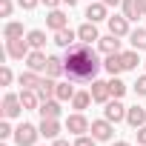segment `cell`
<instances>
[{"instance_id":"6da1fadb","label":"cell","mask_w":146,"mask_h":146,"mask_svg":"<svg viewBox=\"0 0 146 146\" xmlns=\"http://www.w3.org/2000/svg\"><path fill=\"white\" fill-rule=\"evenodd\" d=\"M63 66H66V75L69 80H80V83H92L98 78V72L103 69L98 52H92L89 43H75L66 49V57H63Z\"/></svg>"},{"instance_id":"7a4b0ae2","label":"cell","mask_w":146,"mask_h":146,"mask_svg":"<svg viewBox=\"0 0 146 146\" xmlns=\"http://www.w3.org/2000/svg\"><path fill=\"white\" fill-rule=\"evenodd\" d=\"M37 137H40V129L32 126V123H20V126L15 129V143H17V146H35Z\"/></svg>"},{"instance_id":"3957f363","label":"cell","mask_w":146,"mask_h":146,"mask_svg":"<svg viewBox=\"0 0 146 146\" xmlns=\"http://www.w3.org/2000/svg\"><path fill=\"white\" fill-rule=\"evenodd\" d=\"M29 52H32L29 40H23V37H17V40H6V54H9L12 60H23V57H29Z\"/></svg>"},{"instance_id":"277c9868","label":"cell","mask_w":146,"mask_h":146,"mask_svg":"<svg viewBox=\"0 0 146 146\" xmlns=\"http://www.w3.org/2000/svg\"><path fill=\"white\" fill-rule=\"evenodd\" d=\"M103 115H106V120H112V123H120V120H126V106L120 103V98H115V100H106V109H103Z\"/></svg>"},{"instance_id":"5b68a950","label":"cell","mask_w":146,"mask_h":146,"mask_svg":"<svg viewBox=\"0 0 146 146\" xmlns=\"http://www.w3.org/2000/svg\"><path fill=\"white\" fill-rule=\"evenodd\" d=\"M20 112H26L23 103H20V95H12V92H9V95L3 98V117L12 120V117H17Z\"/></svg>"},{"instance_id":"8992f818","label":"cell","mask_w":146,"mask_h":146,"mask_svg":"<svg viewBox=\"0 0 146 146\" xmlns=\"http://www.w3.org/2000/svg\"><path fill=\"white\" fill-rule=\"evenodd\" d=\"M92 137L95 140H112V132H115V126H112V120H92Z\"/></svg>"},{"instance_id":"52a82bcc","label":"cell","mask_w":146,"mask_h":146,"mask_svg":"<svg viewBox=\"0 0 146 146\" xmlns=\"http://www.w3.org/2000/svg\"><path fill=\"white\" fill-rule=\"evenodd\" d=\"M66 129L72 132V135H86L89 129H92V123L78 112V115H69V120H66Z\"/></svg>"},{"instance_id":"ba28073f","label":"cell","mask_w":146,"mask_h":146,"mask_svg":"<svg viewBox=\"0 0 146 146\" xmlns=\"http://www.w3.org/2000/svg\"><path fill=\"white\" fill-rule=\"evenodd\" d=\"M57 95V83H54V78H40V83H37V98H40V103L43 100H52Z\"/></svg>"},{"instance_id":"9c48e42d","label":"cell","mask_w":146,"mask_h":146,"mask_svg":"<svg viewBox=\"0 0 146 146\" xmlns=\"http://www.w3.org/2000/svg\"><path fill=\"white\" fill-rule=\"evenodd\" d=\"M46 63H49V57L43 54V49H32L29 57H26V66L32 72H46Z\"/></svg>"},{"instance_id":"30bf717a","label":"cell","mask_w":146,"mask_h":146,"mask_svg":"<svg viewBox=\"0 0 146 146\" xmlns=\"http://www.w3.org/2000/svg\"><path fill=\"white\" fill-rule=\"evenodd\" d=\"M89 92H92V100H98V103H106V100L112 98L109 83H106V80H98V78L92 80V89H89Z\"/></svg>"},{"instance_id":"8fae6325","label":"cell","mask_w":146,"mask_h":146,"mask_svg":"<svg viewBox=\"0 0 146 146\" xmlns=\"http://www.w3.org/2000/svg\"><path fill=\"white\" fill-rule=\"evenodd\" d=\"M37 129H40V137H49V140H54V137L60 135V123H57V117H43Z\"/></svg>"},{"instance_id":"7c38bea8","label":"cell","mask_w":146,"mask_h":146,"mask_svg":"<svg viewBox=\"0 0 146 146\" xmlns=\"http://www.w3.org/2000/svg\"><path fill=\"white\" fill-rule=\"evenodd\" d=\"M46 26H49L52 32H60V29H66V26H69V17H66L60 9H52V12H49V17H46Z\"/></svg>"},{"instance_id":"4fadbf2b","label":"cell","mask_w":146,"mask_h":146,"mask_svg":"<svg viewBox=\"0 0 146 146\" xmlns=\"http://www.w3.org/2000/svg\"><path fill=\"white\" fill-rule=\"evenodd\" d=\"M106 23H109V35H115V37H126V35H129V20H126V17H117V15H115V17H109Z\"/></svg>"},{"instance_id":"5bb4252c","label":"cell","mask_w":146,"mask_h":146,"mask_svg":"<svg viewBox=\"0 0 146 146\" xmlns=\"http://www.w3.org/2000/svg\"><path fill=\"white\" fill-rule=\"evenodd\" d=\"M126 123H129L132 129H140V126L146 123V109H143V106H132V109H126Z\"/></svg>"},{"instance_id":"9a60e30c","label":"cell","mask_w":146,"mask_h":146,"mask_svg":"<svg viewBox=\"0 0 146 146\" xmlns=\"http://www.w3.org/2000/svg\"><path fill=\"white\" fill-rule=\"evenodd\" d=\"M106 3H103V0H98V3H89V9H86V17L92 20V23H100V20H109L106 17Z\"/></svg>"},{"instance_id":"2e32d148","label":"cell","mask_w":146,"mask_h":146,"mask_svg":"<svg viewBox=\"0 0 146 146\" xmlns=\"http://www.w3.org/2000/svg\"><path fill=\"white\" fill-rule=\"evenodd\" d=\"M75 37H78V32H72L69 26H66V29H60V32H54V43H57L60 49H69V46H75Z\"/></svg>"},{"instance_id":"e0dca14e","label":"cell","mask_w":146,"mask_h":146,"mask_svg":"<svg viewBox=\"0 0 146 146\" xmlns=\"http://www.w3.org/2000/svg\"><path fill=\"white\" fill-rule=\"evenodd\" d=\"M103 69L109 72L112 78H115V75H120V72H123V60H120V52H115V54H106V60H103Z\"/></svg>"},{"instance_id":"ac0fdd59","label":"cell","mask_w":146,"mask_h":146,"mask_svg":"<svg viewBox=\"0 0 146 146\" xmlns=\"http://www.w3.org/2000/svg\"><path fill=\"white\" fill-rule=\"evenodd\" d=\"M78 37L83 40V43H92V40H100V35H98V26L92 23V20H86L80 29H78Z\"/></svg>"},{"instance_id":"d6986e66","label":"cell","mask_w":146,"mask_h":146,"mask_svg":"<svg viewBox=\"0 0 146 146\" xmlns=\"http://www.w3.org/2000/svg\"><path fill=\"white\" fill-rule=\"evenodd\" d=\"M98 49H100L103 54H115V52H120V40H117L115 35H106V37L98 40Z\"/></svg>"},{"instance_id":"ffe728a7","label":"cell","mask_w":146,"mask_h":146,"mask_svg":"<svg viewBox=\"0 0 146 146\" xmlns=\"http://www.w3.org/2000/svg\"><path fill=\"white\" fill-rule=\"evenodd\" d=\"M20 103H23V109H26V112L37 109V106H40V98H37V89H23V92H20Z\"/></svg>"},{"instance_id":"44dd1931","label":"cell","mask_w":146,"mask_h":146,"mask_svg":"<svg viewBox=\"0 0 146 146\" xmlns=\"http://www.w3.org/2000/svg\"><path fill=\"white\" fill-rule=\"evenodd\" d=\"M37 112H40V117H60V103L57 100H43L37 106Z\"/></svg>"},{"instance_id":"7402d4cb","label":"cell","mask_w":146,"mask_h":146,"mask_svg":"<svg viewBox=\"0 0 146 146\" xmlns=\"http://www.w3.org/2000/svg\"><path fill=\"white\" fill-rule=\"evenodd\" d=\"M17 83H20L23 89H37V83H40V78H37V72H32V69H26L23 75L17 78Z\"/></svg>"},{"instance_id":"603a6c76","label":"cell","mask_w":146,"mask_h":146,"mask_svg":"<svg viewBox=\"0 0 146 146\" xmlns=\"http://www.w3.org/2000/svg\"><path fill=\"white\" fill-rule=\"evenodd\" d=\"M129 43H132V49L143 52V49H146V29H135V32H129Z\"/></svg>"},{"instance_id":"cb8c5ba5","label":"cell","mask_w":146,"mask_h":146,"mask_svg":"<svg viewBox=\"0 0 146 146\" xmlns=\"http://www.w3.org/2000/svg\"><path fill=\"white\" fill-rule=\"evenodd\" d=\"M63 72H66L63 60L52 54V57H49V63H46V75H49V78H57V75H63Z\"/></svg>"},{"instance_id":"d4e9b609","label":"cell","mask_w":146,"mask_h":146,"mask_svg":"<svg viewBox=\"0 0 146 146\" xmlns=\"http://www.w3.org/2000/svg\"><path fill=\"white\" fill-rule=\"evenodd\" d=\"M3 37H6V40H17V37H23V23H17V20L6 23V29H3Z\"/></svg>"},{"instance_id":"484cf974","label":"cell","mask_w":146,"mask_h":146,"mask_svg":"<svg viewBox=\"0 0 146 146\" xmlns=\"http://www.w3.org/2000/svg\"><path fill=\"white\" fill-rule=\"evenodd\" d=\"M26 40H29V46H32V49H43V46H46V32L32 29V32L26 35Z\"/></svg>"},{"instance_id":"4316f807","label":"cell","mask_w":146,"mask_h":146,"mask_svg":"<svg viewBox=\"0 0 146 146\" xmlns=\"http://www.w3.org/2000/svg\"><path fill=\"white\" fill-rule=\"evenodd\" d=\"M92 100V92H75V98H72V106H75L78 112H83Z\"/></svg>"},{"instance_id":"83f0119b","label":"cell","mask_w":146,"mask_h":146,"mask_svg":"<svg viewBox=\"0 0 146 146\" xmlns=\"http://www.w3.org/2000/svg\"><path fill=\"white\" fill-rule=\"evenodd\" d=\"M120 60H123V69H137V63H140L137 49H132V52H120Z\"/></svg>"},{"instance_id":"f1b7e54d","label":"cell","mask_w":146,"mask_h":146,"mask_svg":"<svg viewBox=\"0 0 146 146\" xmlns=\"http://www.w3.org/2000/svg\"><path fill=\"white\" fill-rule=\"evenodd\" d=\"M109 92H112V98H123V95H126V83L115 75V78L109 80Z\"/></svg>"},{"instance_id":"f546056e","label":"cell","mask_w":146,"mask_h":146,"mask_svg":"<svg viewBox=\"0 0 146 146\" xmlns=\"http://www.w3.org/2000/svg\"><path fill=\"white\" fill-rule=\"evenodd\" d=\"M57 100H72L75 98V86L72 83H57V95H54Z\"/></svg>"},{"instance_id":"4dcf8cb0","label":"cell","mask_w":146,"mask_h":146,"mask_svg":"<svg viewBox=\"0 0 146 146\" xmlns=\"http://www.w3.org/2000/svg\"><path fill=\"white\" fill-rule=\"evenodd\" d=\"M120 6H123V17H126V20H137V17H140L137 9H135V0H123Z\"/></svg>"},{"instance_id":"1f68e13d","label":"cell","mask_w":146,"mask_h":146,"mask_svg":"<svg viewBox=\"0 0 146 146\" xmlns=\"http://www.w3.org/2000/svg\"><path fill=\"white\" fill-rule=\"evenodd\" d=\"M12 135H15V129H12V126H9V117H6V120H3V123H0V137H3V140H9V137H12Z\"/></svg>"},{"instance_id":"d6a6232c","label":"cell","mask_w":146,"mask_h":146,"mask_svg":"<svg viewBox=\"0 0 146 146\" xmlns=\"http://www.w3.org/2000/svg\"><path fill=\"white\" fill-rule=\"evenodd\" d=\"M9 83H12V69L3 66V69H0V86H9Z\"/></svg>"},{"instance_id":"836d02e7","label":"cell","mask_w":146,"mask_h":146,"mask_svg":"<svg viewBox=\"0 0 146 146\" xmlns=\"http://www.w3.org/2000/svg\"><path fill=\"white\" fill-rule=\"evenodd\" d=\"M12 0H0V17H12Z\"/></svg>"},{"instance_id":"e575fe53","label":"cell","mask_w":146,"mask_h":146,"mask_svg":"<svg viewBox=\"0 0 146 146\" xmlns=\"http://www.w3.org/2000/svg\"><path fill=\"white\" fill-rule=\"evenodd\" d=\"M98 140L95 137H86V135H78V140H75V146H95Z\"/></svg>"},{"instance_id":"d590c367","label":"cell","mask_w":146,"mask_h":146,"mask_svg":"<svg viewBox=\"0 0 146 146\" xmlns=\"http://www.w3.org/2000/svg\"><path fill=\"white\" fill-rule=\"evenodd\" d=\"M135 92H137V95H146V75H143V78H137V83H135Z\"/></svg>"},{"instance_id":"8d00e7d4","label":"cell","mask_w":146,"mask_h":146,"mask_svg":"<svg viewBox=\"0 0 146 146\" xmlns=\"http://www.w3.org/2000/svg\"><path fill=\"white\" fill-rule=\"evenodd\" d=\"M17 3H20V9H35L40 0H17Z\"/></svg>"},{"instance_id":"74e56055","label":"cell","mask_w":146,"mask_h":146,"mask_svg":"<svg viewBox=\"0 0 146 146\" xmlns=\"http://www.w3.org/2000/svg\"><path fill=\"white\" fill-rule=\"evenodd\" d=\"M135 9H137V15L143 17V15H146V0H135Z\"/></svg>"},{"instance_id":"f35d334b","label":"cell","mask_w":146,"mask_h":146,"mask_svg":"<svg viewBox=\"0 0 146 146\" xmlns=\"http://www.w3.org/2000/svg\"><path fill=\"white\" fill-rule=\"evenodd\" d=\"M137 143H146V123L137 129Z\"/></svg>"},{"instance_id":"ab89813d","label":"cell","mask_w":146,"mask_h":146,"mask_svg":"<svg viewBox=\"0 0 146 146\" xmlns=\"http://www.w3.org/2000/svg\"><path fill=\"white\" fill-rule=\"evenodd\" d=\"M103 3H106V6L112 9V6H120V3H123V0H103Z\"/></svg>"},{"instance_id":"60d3db41","label":"cell","mask_w":146,"mask_h":146,"mask_svg":"<svg viewBox=\"0 0 146 146\" xmlns=\"http://www.w3.org/2000/svg\"><path fill=\"white\" fill-rule=\"evenodd\" d=\"M43 3H46V6H49V9H54V6H57V3H63V0H43Z\"/></svg>"},{"instance_id":"b9f144b4","label":"cell","mask_w":146,"mask_h":146,"mask_svg":"<svg viewBox=\"0 0 146 146\" xmlns=\"http://www.w3.org/2000/svg\"><path fill=\"white\" fill-rule=\"evenodd\" d=\"M52 146H69V140H60V137H54V143Z\"/></svg>"},{"instance_id":"7bdbcfd3","label":"cell","mask_w":146,"mask_h":146,"mask_svg":"<svg viewBox=\"0 0 146 146\" xmlns=\"http://www.w3.org/2000/svg\"><path fill=\"white\" fill-rule=\"evenodd\" d=\"M112 146H129V143H126V140H117V143H112Z\"/></svg>"},{"instance_id":"ee69618b","label":"cell","mask_w":146,"mask_h":146,"mask_svg":"<svg viewBox=\"0 0 146 146\" xmlns=\"http://www.w3.org/2000/svg\"><path fill=\"white\" fill-rule=\"evenodd\" d=\"M63 3H66V6H75V3H78V0H63Z\"/></svg>"},{"instance_id":"f6af8a7d","label":"cell","mask_w":146,"mask_h":146,"mask_svg":"<svg viewBox=\"0 0 146 146\" xmlns=\"http://www.w3.org/2000/svg\"><path fill=\"white\" fill-rule=\"evenodd\" d=\"M140 146H146V143H140Z\"/></svg>"},{"instance_id":"bcb514c9","label":"cell","mask_w":146,"mask_h":146,"mask_svg":"<svg viewBox=\"0 0 146 146\" xmlns=\"http://www.w3.org/2000/svg\"><path fill=\"white\" fill-rule=\"evenodd\" d=\"M89 3H92V0H89Z\"/></svg>"}]
</instances>
